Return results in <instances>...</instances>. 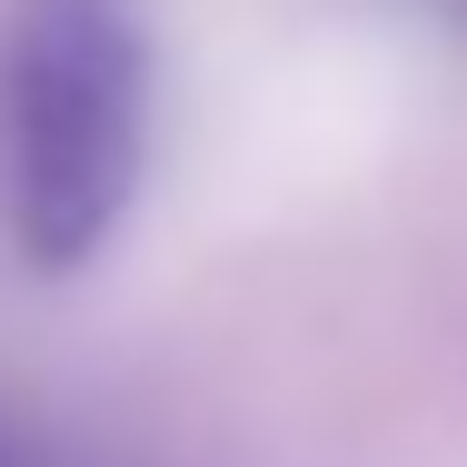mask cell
Returning <instances> with one entry per match:
<instances>
[{
  "instance_id": "obj_1",
  "label": "cell",
  "mask_w": 467,
  "mask_h": 467,
  "mask_svg": "<svg viewBox=\"0 0 467 467\" xmlns=\"http://www.w3.org/2000/svg\"><path fill=\"white\" fill-rule=\"evenodd\" d=\"M150 170L140 0H10L0 20V239L30 269L109 249Z\"/></svg>"
},
{
  "instance_id": "obj_2",
  "label": "cell",
  "mask_w": 467,
  "mask_h": 467,
  "mask_svg": "<svg viewBox=\"0 0 467 467\" xmlns=\"http://www.w3.org/2000/svg\"><path fill=\"white\" fill-rule=\"evenodd\" d=\"M0 467H30V458H20V448H10V438H0Z\"/></svg>"
}]
</instances>
